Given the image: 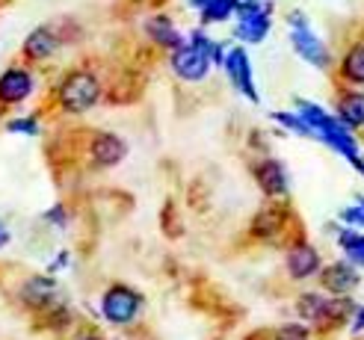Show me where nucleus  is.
<instances>
[{"mask_svg": "<svg viewBox=\"0 0 364 340\" xmlns=\"http://www.w3.org/2000/svg\"><path fill=\"white\" fill-rule=\"evenodd\" d=\"M101 95L98 80L89 71H75L63 86H60V104L68 113H86Z\"/></svg>", "mask_w": 364, "mask_h": 340, "instance_id": "nucleus-1", "label": "nucleus"}, {"mask_svg": "<svg viewBox=\"0 0 364 340\" xmlns=\"http://www.w3.org/2000/svg\"><path fill=\"white\" fill-rule=\"evenodd\" d=\"M139 308H142V296L136 290H131V287H124V284H113V287L107 290L104 299H101V311L113 326L134 323Z\"/></svg>", "mask_w": 364, "mask_h": 340, "instance_id": "nucleus-2", "label": "nucleus"}, {"mask_svg": "<svg viewBox=\"0 0 364 340\" xmlns=\"http://www.w3.org/2000/svg\"><path fill=\"white\" fill-rule=\"evenodd\" d=\"M320 284L329 296H350L361 284V273H358V266H353L350 261H335L329 266H323Z\"/></svg>", "mask_w": 364, "mask_h": 340, "instance_id": "nucleus-3", "label": "nucleus"}, {"mask_svg": "<svg viewBox=\"0 0 364 340\" xmlns=\"http://www.w3.org/2000/svg\"><path fill=\"white\" fill-rule=\"evenodd\" d=\"M320 273H323V261L311 243H296L287 248V275L294 281H305Z\"/></svg>", "mask_w": 364, "mask_h": 340, "instance_id": "nucleus-4", "label": "nucleus"}, {"mask_svg": "<svg viewBox=\"0 0 364 340\" xmlns=\"http://www.w3.org/2000/svg\"><path fill=\"white\" fill-rule=\"evenodd\" d=\"M172 68H175L178 77L196 83V80H205L208 77L210 57H208V53H202L198 48H193V45H184L181 50L172 53Z\"/></svg>", "mask_w": 364, "mask_h": 340, "instance_id": "nucleus-5", "label": "nucleus"}, {"mask_svg": "<svg viewBox=\"0 0 364 340\" xmlns=\"http://www.w3.org/2000/svg\"><path fill=\"white\" fill-rule=\"evenodd\" d=\"M290 42H294V50L299 53L305 62H311V65H317V68H329L332 53H329V48H326V45L317 39V35L311 33V27H308V30H294V33H290Z\"/></svg>", "mask_w": 364, "mask_h": 340, "instance_id": "nucleus-6", "label": "nucleus"}, {"mask_svg": "<svg viewBox=\"0 0 364 340\" xmlns=\"http://www.w3.org/2000/svg\"><path fill=\"white\" fill-rule=\"evenodd\" d=\"M225 71H228L234 89H240L249 101H258V92H255V83H252V65H249V57H246L243 48H231L228 50Z\"/></svg>", "mask_w": 364, "mask_h": 340, "instance_id": "nucleus-7", "label": "nucleus"}, {"mask_svg": "<svg viewBox=\"0 0 364 340\" xmlns=\"http://www.w3.org/2000/svg\"><path fill=\"white\" fill-rule=\"evenodd\" d=\"M255 177H258V184L267 195H284L287 192V172L279 160H272V157L261 160V163L255 166Z\"/></svg>", "mask_w": 364, "mask_h": 340, "instance_id": "nucleus-8", "label": "nucleus"}, {"mask_svg": "<svg viewBox=\"0 0 364 340\" xmlns=\"http://www.w3.org/2000/svg\"><path fill=\"white\" fill-rule=\"evenodd\" d=\"M127 146L116 133H98L92 142V160L98 166H116L119 160H124Z\"/></svg>", "mask_w": 364, "mask_h": 340, "instance_id": "nucleus-9", "label": "nucleus"}, {"mask_svg": "<svg viewBox=\"0 0 364 340\" xmlns=\"http://www.w3.org/2000/svg\"><path fill=\"white\" fill-rule=\"evenodd\" d=\"M326 311H329V299H326L323 293H302L296 299V314L305 326H317L323 329L326 323Z\"/></svg>", "mask_w": 364, "mask_h": 340, "instance_id": "nucleus-10", "label": "nucleus"}, {"mask_svg": "<svg viewBox=\"0 0 364 340\" xmlns=\"http://www.w3.org/2000/svg\"><path fill=\"white\" fill-rule=\"evenodd\" d=\"M338 121L343 128L350 131H358L364 128V92H343L341 101H338Z\"/></svg>", "mask_w": 364, "mask_h": 340, "instance_id": "nucleus-11", "label": "nucleus"}, {"mask_svg": "<svg viewBox=\"0 0 364 340\" xmlns=\"http://www.w3.org/2000/svg\"><path fill=\"white\" fill-rule=\"evenodd\" d=\"M30 89H33V80H30L27 71L12 68V71H6V75L0 77V98L9 101V104L27 98V95H30Z\"/></svg>", "mask_w": 364, "mask_h": 340, "instance_id": "nucleus-12", "label": "nucleus"}, {"mask_svg": "<svg viewBox=\"0 0 364 340\" xmlns=\"http://www.w3.org/2000/svg\"><path fill=\"white\" fill-rule=\"evenodd\" d=\"M145 30H149V35L157 42V45H163V48H172V50H181L184 48V39L178 35V30L172 27V21L166 15H154L149 24H145Z\"/></svg>", "mask_w": 364, "mask_h": 340, "instance_id": "nucleus-13", "label": "nucleus"}, {"mask_svg": "<svg viewBox=\"0 0 364 340\" xmlns=\"http://www.w3.org/2000/svg\"><path fill=\"white\" fill-rule=\"evenodd\" d=\"M355 311H358V305H355L350 296H332V299H329V311H326V323H323V329L350 326Z\"/></svg>", "mask_w": 364, "mask_h": 340, "instance_id": "nucleus-14", "label": "nucleus"}, {"mask_svg": "<svg viewBox=\"0 0 364 340\" xmlns=\"http://www.w3.org/2000/svg\"><path fill=\"white\" fill-rule=\"evenodd\" d=\"M338 246L343 248V255H347V261L353 266H364V234L355 228H341L338 231Z\"/></svg>", "mask_w": 364, "mask_h": 340, "instance_id": "nucleus-15", "label": "nucleus"}, {"mask_svg": "<svg viewBox=\"0 0 364 340\" xmlns=\"http://www.w3.org/2000/svg\"><path fill=\"white\" fill-rule=\"evenodd\" d=\"M341 77L347 83L364 86V45H353L341 60Z\"/></svg>", "mask_w": 364, "mask_h": 340, "instance_id": "nucleus-16", "label": "nucleus"}, {"mask_svg": "<svg viewBox=\"0 0 364 340\" xmlns=\"http://www.w3.org/2000/svg\"><path fill=\"white\" fill-rule=\"evenodd\" d=\"M24 50L30 53L33 60H45V57H50V53L57 50V35H53L50 30H45V27L33 30L27 35V42H24Z\"/></svg>", "mask_w": 364, "mask_h": 340, "instance_id": "nucleus-17", "label": "nucleus"}, {"mask_svg": "<svg viewBox=\"0 0 364 340\" xmlns=\"http://www.w3.org/2000/svg\"><path fill=\"white\" fill-rule=\"evenodd\" d=\"M282 222H284L282 210L269 207V210L258 213V219L252 222V231H255V234H258V237H272V234H276V231H282Z\"/></svg>", "mask_w": 364, "mask_h": 340, "instance_id": "nucleus-18", "label": "nucleus"}, {"mask_svg": "<svg viewBox=\"0 0 364 340\" xmlns=\"http://www.w3.org/2000/svg\"><path fill=\"white\" fill-rule=\"evenodd\" d=\"M231 12H237V0H210V4L202 9V21L205 24L225 21Z\"/></svg>", "mask_w": 364, "mask_h": 340, "instance_id": "nucleus-19", "label": "nucleus"}, {"mask_svg": "<svg viewBox=\"0 0 364 340\" xmlns=\"http://www.w3.org/2000/svg\"><path fill=\"white\" fill-rule=\"evenodd\" d=\"M341 222L347 228H364V195H355V204L341 210Z\"/></svg>", "mask_w": 364, "mask_h": 340, "instance_id": "nucleus-20", "label": "nucleus"}, {"mask_svg": "<svg viewBox=\"0 0 364 340\" xmlns=\"http://www.w3.org/2000/svg\"><path fill=\"white\" fill-rule=\"evenodd\" d=\"M53 293V281L50 278H33L30 284H27V290H24V296L27 299H33L36 305H42V302H48V296Z\"/></svg>", "mask_w": 364, "mask_h": 340, "instance_id": "nucleus-21", "label": "nucleus"}, {"mask_svg": "<svg viewBox=\"0 0 364 340\" xmlns=\"http://www.w3.org/2000/svg\"><path fill=\"white\" fill-rule=\"evenodd\" d=\"M272 119H276L279 124H284V128L296 131L299 136H311V139H317V136H314V131L308 128V124L299 119V113H272Z\"/></svg>", "mask_w": 364, "mask_h": 340, "instance_id": "nucleus-22", "label": "nucleus"}, {"mask_svg": "<svg viewBox=\"0 0 364 340\" xmlns=\"http://www.w3.org/2000/svg\"><path fill=\"white\" fill-rule=\"evenodd\" d=\"M276 340H311V326L302 323H287L276 331Z\"/></svg>", "mask_w": 364, "mask_h": 340, "instance_id": "nucleus-23", "label": "nucleus"}, {"mask_svg": "<svg viewBox=\"0 0 364 340\" xmlns=\"http://www.w3.org/2000/svg\"><path fill=\"white\" fill-rule=\"evenodd\" d=\"M9 131L12 133H30V136H36V133H39V124H36L33 119H15V121H9Z\"/></svg>", "mask_w": 364, "mask_h": 340, "instance_id": "nucleus-24", "label": "nucleus"}, {"mask_svg": "<svg viewBox=\"0 0 364 340\" xmlns=\"http://www.w3.org/2000/svg\"><path fill=\"white\" fill-rule=\"evenodd\" d=\"M350 334H353V337L364 334V305H358V311L353 314V323H350Z\"/></svg>", "mask_w": 364, "mask_h": 340, "instance_id": "nucleus-25", "label": "nucleus"}, {"mask_svg": "<svg viewBox=\"0 0 364 340\" xmlns=\"http://www.w3.org/2000/svg\"><path fill=\"white\" fill-rule=\"evenodd\" d=\"M287 24L294 27V30H308V21H305V15H302V12H290Z\"/></svg>", "mask_w": 364, "mask_h": 340, "instance_id": "nucleus-26", "label": "nucleus"}, {"mask_svg": "<svg viewBox=\"0 0 364 340\" xmlns=\"http://www.w3.org/2000/svg\"><path fill=\"white\" fill-rule=\"evenodd\" d=\"M48 219H50V222H65V216H63V210H60V207H57V210H50V213H48Z\"/></svg>", "mask_w": 364, "mask_h": 340, "instance_id": "nucleus-27", "label": "nucleus"}, {"mask_svg": "<svg viewBox=\"0 0 364 340\" xmlns=\"http://www.w3.org/2000/svg\"><path fill=\"white\" fill-rule=\"evenodd\" d=\"M9 243V231L4 228V222H0V246H6Z\"/></svg>", "mask_w": 364, "mask_h": 340, "instance_id": "nucleus-28", "label": "nucleus"}, {"mask_svg": "<svg viewBox=\"0 0 364 340\" xmlns=\"http://www.w3.org/2000/svg\"><path fill=\"white\" fill-rule=\"evenodd\" d=\"M190 4H193V6H198V9H205V6L210 4V0H190Z\"/></svg>", "mask_w": 364, "mask_h": 340, "instance_id": "nucleus-29", "label": "nucleus"}, {"mask_svg": "<svg viewBox=\"0 0 364 340\" xmlns=\"http://www.w3.org/2000/svg\"><path fill=\"white\" fill-rule=\"evenodd\" d=\"M355 169H358V172L364 175V157H361V160H358V163H355Z\"/></svg>", "mask_w": 364, "mask_h": 340, "instance_id": "nucleus-30", "label": "nucleus"}, {"mask_svg": "<svg viewBox=\"0 0 364 340\" xmlns=\"http://www.w3.org/2000/svg\"><path fill=\"white\" fill-rule=\"evenodd\" d=\"M80 340H104V337H98V334H86V337H80Z\"/></svg>", "mask_w": 364, "mask_h": 340, "instance_id": "nucleus-31", "label": "nucleus"}]
</instances>
